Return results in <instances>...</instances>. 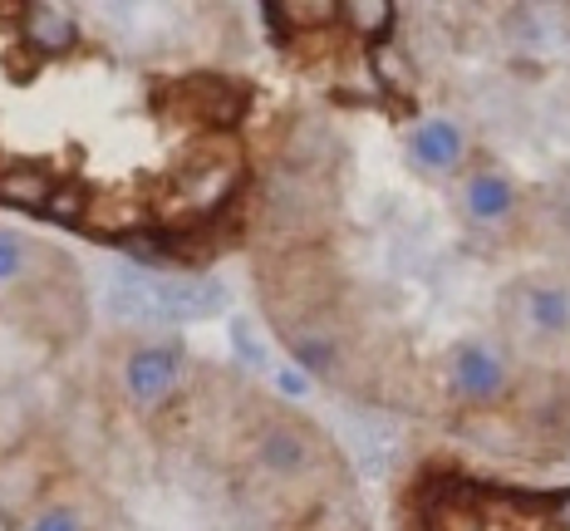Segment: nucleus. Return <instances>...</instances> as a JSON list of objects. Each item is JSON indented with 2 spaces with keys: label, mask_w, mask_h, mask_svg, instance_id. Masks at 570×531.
Returning <instances> with one entry per match:
<instances>
[{
  "label": "nucleus",
  "mask_w": 570,
  "mask_h": 531,
  "mask_svg": "<svg viewBox=\"0 0 570 531\" xmlns=\"http://www.w3.org/2000/svg\"><path fill=\"white\" fill-rule=\"evenodd\" d=\"M256 458H261V468L276 472V478H301V472L315 463V448H311V433H305V429L276 419V423H266V429H261Z\"/></svg>",
  "instance_id": "nucleus-4"
},
{
  "label": "nucleus",
  "mask_w": 570,
  "mask_h": 531,
  "mask_svg": "<svg viewBox=\"0 0 570 531\" xmlns=\"http://www.w3.org/2000/svg\"><path fill=\"white\" fill-rule=\"evenodd\" d=\"M281 389H285V394H295V399H301L311 384H305V374H301V370H281Z\"/></svg>",
  "instance_id": "nucleus-13"
},
{
  "label": "nucleus",
  "mask_w": 570,
  "mask_h": 531,
  "mask_svg": "<svg viewBox=\"0 0 570 531\" xmlns=\"http://www.w3.org/2000/svg\"><path fill=\"white\" fill-rule=\"evenodd\" d=\"M148 295L158 305L163 325H183V321H207L227 305V286L217 276H153L148 271Z\"/></svg>",
  "instance_id": "nucleus-1"
},
{
  "label": "nucleus",
  "mask_w": 570,
  "mask_h": 531,
  "mask_svg": "<svg viewBox=\"0 0 570 531\" xmlns=\"http://www.w3.org/2000/svg\"><path fill=\"white\" fill-rule=\"evenodd\" d=\"M453 389H458L462 399H478V404L497 399L507 389V360H502V350L482 345V340H472V345H458L453 350Z\"/></svg>",
  "instance_id": "nucleus-2"
},
{
  "label": "nucleus",
  "mask_w": 570,
  "mask_h": 531,
  "mask_svg": "<svg viewBox=\"0 0 570 531\" xmlns=\"http://www.w3.org/2000/svg\"><path fill=\"white\" fill-rule=\"evenodd\" d=\"M527 321L537 335H561V330H570V295L561 286H531L527 291Z\"/></svg>",
  "instance_id": "nucleus-8"
},
{
  "label": "nucleus",
  "mask_w": 570,
  "mask_h": 531,
  "mask_svg": "<svg viewBox=\"0 0 570 531\" xmlns=\"http://www.w3.org/2000/svg\"><path fill=\"white\" fill-rule=\"evenodd\" d=\"M468 212L478 222H502L507 212H512V187L502 183V177H472L468 183Z\"/></svg>",
  "instance_id": "nucleus-9"
},
{
  "label": "nucleus",
  "mask_w": 570,
  "mask_h": 531,
  "mask_svg": "<svg viewBox=\"0 0 570 531\" xmlns=\"http://www.w3.org/2000/svg\"><path fill=\"white\" fill-rule=\"evenodd\" d=\"M30 531H85V522H79V512H69V507H45Z\"/></svg>",
  "instance_id": "nucleus-11"
},
{
  "label": "nucleus",
  "mask_w": 570,
  "mask_h": 531,
  "mask_svg": "<svg viewBox=\"0 0 570 531\" xmlns=\"http://www.w3.org/2000/svg\"><path fill=\"white\" fill-rule=\"evenodd\" d=\"M236 350H242V360L252 364V370H261V364H266V350H261L256 340H252V325H246V321H236Z\"/></svg>",
  "instance_id": "nucleus-12"
},
{
  "label": "nucleus",
  "mask_w": 570,
  "mask_h": 531,
  "mask_svg": "<svg viewBox=\"0 0 570 531\" xmlns=\"http://www.w3.org/2000/svg\"><path fill=\"white\" fill-rule=\"evenodd\" d=\"M26 26H30V40L40 45V50H50V55H65L69 45L79 40L75 16H69L65 6H30L26 10Z\"/></svg>",
  "instance_id": "nucleus-6"
},
{
  "label": "nucleus",
  "mask_w": 570,
  "mask_h": 531,
  "mask_svg": "<svg viewBox=\"0 0 570 531\" xmlns=\"http://www.w3.org/2000/svg\"><path fill=\"white\" fill-rule=\"evenodd\" d=\"M556 522L570 531V492H566V498H556Z\"/></svg>",
  "instance_id": "nucleus-14"
},
{
  "label": "nucleus",
  "mask_w": 570,
  "mask_h": 531,
  "mask_svg": "<svg viewBox=\"0 0 570 531\" xmlns=\"http://www.w3.org/2000/svg\"><path fill=\"white\" fill-rule=\"evenodd\" d=\"M20 266H26V242L16 232L0 227V281H16Z\"/></svg>",
  "instance_id": "nucleus-10"
},
{
  "label": "nucleus",
  "mask_w": 570,
  "mask_h": 531,
  "mask_svg": "<svg viewBox=\"0 0 570 531\" xmlns=\"http://www.w3.org/2000/svg\"><path fill=\"white\" fill-rule=\"evenodd\" d=\"M55 197V183L40 168H0V203H16L26 212H45Z\"/></svg>",
  "instance_id": "nucleus-7"
},
{
  "label": "nucleus",
  "mask_w": 570,
  "mask_h": 531,
  "mask_svg": "<svg viewBox=\"0 0 570 531\" xmlns=\"http://www.w3.org/2000/svg\"><path fill=\"white\" fill-rule=\"evenodd\" d=\"M177 364H183V350L177 345H142L134 350V360H128V394L138 399V404H158V399L173 394L177 384Z\"/></svg>",
  "instance_id": "nucleus-3"
},
{
  "label": "nucleus",
  "mask_w": 570,
  "mask_h": 531,
  "mask_svg": "<svg viewBox=\"0 0 570 531\" xmlns=\"http://www.w3.org/2000/svg\"><path fill=\"white\" fill-rule=\"evenodd\" d=\"M409 148L423 168L448 173V168H458V158H462V134H458V124H448V118H428V124L413 128Z\"/></svg>",
  "instance_id": "nucleus-5"
}]
</instances>
